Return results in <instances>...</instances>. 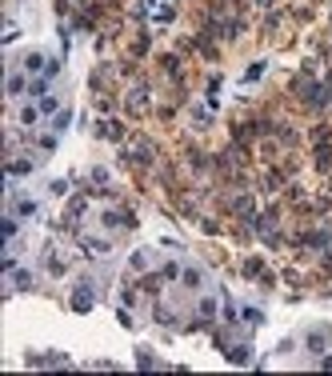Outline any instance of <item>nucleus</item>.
<instances>
[{
    "instance_id": "6",
    "label": "nucleus",
    "mask_w": 332,
    "mask_h": 376,
    "mask_svg": "<svg viewBox=\"0 0 332 376\" xmlns=\"http://www.w3.org/2000/svg\"><path fill=\"white\" fill-rule=\"evenodd\" d=\"M8 92H12V96H20V92H24V80H20V76H8Z\"/></svg>"
},
{
    "instance_id": "7",
    "label": "nucleus",
    "mask_w": 332,
    "mask_h": 376,
    "mask_svg": "<svg viewBox=\"0 0 332 376\" xmlns=\"http://www.w3.org/2000/svg\"><path fill=\"white\" fill-rule=\"evenodd\" d=\"M68 120H72V112L64 108V112H60V116H56V132H64V128H68Z\"/></svg>"
},
{
    "instance_id": "8",
    "label": "nucleus",
    "mask_w": 332,
    "mask_h": 376,
    "mask_svg": "<svg viewBox=\"0 0 332 376\" xmlns=\"http://www.w3.org/2000/svg\"><path fill=\"white\" fill-rule=\"evenodd\" d=\"M56 104H60L56 96H40V112H56Z\"/></svg>"
},
{
    "instance_id": "10",
    "label": "nucleus",
    "mask_w": 332,
    "mask_h": 376,
    "mask_svg": "<svg viewBox=\"0 0 332 376\" xmlns=\"http://www.w3.org/2000/svg\"><path fill=\"white\" fill-rule=\"evenodd\" d=\"M36 116H40L36 108H24V112H20V120H24V124H36Z\"/></svg>"
},
{
    "instance_id": "9",
    "label": "nucleus",
    "mask_w": 332,
    "mask_h": 376,
    "mask_svg": "<svg viewBox=\"0 0 332 376\" xmlns=\"http://www.w3.org/2000/svg\"><path fill=\"white\" fill-rule=\"evenodd\" d=\"M16 236V220H12V216H4V240H12Z\"/></svg>"
},
{
    "instance_id": "5",
    "label": "nucleus",
    "mask_w": 332,
    "mask_h": 376,
    "mask_svg": "<svg viewBox=\"0 0 332 376\" xmlns=\"http://www.w3.org/2000/svg\"><path fill=\"white\" fill-rule=\"evenodd\" d=\"M12 280H16V288H20V292H24V288H32V272H16Z\"/></svg>"
},
{
    "instance_id": "2",
    "label": "nucleus",
    "mask_w": 332,
    "mask_h": 376,
    "mask_svg": "<svg viewBox=\"0 0 332 376\" xmlns=\"http://www.w3.org/2000/svg\"><path fill=\"white\" fill-rule=\"evenodd\" d=\"M324 344H328V328H316V332L308 336V348H312V352H320Z\"/></svg>"
},
{
    "instance_id": "11",
    "label": "nucleus",
    "mask_w": 332,
    "mask_h": 376,
    "mask_svg": "<svg viewBox=\"0 0 332 376\" xmlns=\"http://www.w3.org/2000/svg\"><path fill=\"white\" fill-rule=\"evenodd\" d=\"M228 356H232V360H236V364H244V360H248V348H232V352H228Z\"/></svg>"
},
{
    "instance_id": "1",
    "label": "nucleus",
    "mask_w": 332,
    "mask_h": 376,
    "mask_svg": "<svg viewBox=\"0 0 332 376\" xmlns=\"http://www.w3.org/2000/svg\"><path fill=\"white\" fill-rule=\"evenodd\" d=\"M72 308H76V312H88V308H92V292H88V284H80V288H76Z\"/></svg>"
},
{
    "instance_id": "4",
    "label": "nucleus",
    "mask_w": 332,
    "mask_h": 376,
    "mask_svg": "<svg viewBox=\"0 0 332 376\" xmlns=\"http://www.w3.org/2000/svg\"><path fill=\"white\" fill-rule=\"evenodd\" d=\"M16 212L20 216H36V200H16Z\"/></svg>"
},
{
    "instance_id": "3",
    "label": "nucleus",
    "mask_w": 332,
    "mask_h": 376,
    "mask_svg": "<svg viewBox=\"0 0 332 376\" xmlns=\"http://www.w3.org/2000/svg\"><path fill=\"white\" fill-rule=\"evenodd\" d=\"M40 68H44V56L40 52H32V56L24 60V72H40Z\"/></svg>"
}]
</instances>
